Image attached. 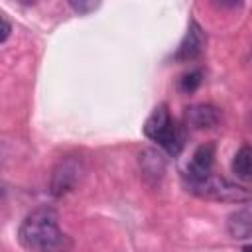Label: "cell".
Masks as SVG:
<instances>
[{
    "instance_id": "cell-4",
    "label": "cell",
    "mask_w": 252,
    "mask_h": 252,
    "mask_svg": "<svg viewBox=\"0 0 252 252\" xmlns=\"http://www.w3.org/2000/svg\"><path fill=\"white\" fill-rule=\"evenodd\" d=\"M81 171H83L81 159H77L75 156L63 158V159L53 167V173H51V181H49V191H51V195L61 197V195H65L67 191H71V189L75 187V183L79 181Z\"/></svg>"
},
{
    "instance_id": "cell-10",
    "label": "cell",
    "mask_w": 252,
    "mask_h": 252,
    "mask_svg": "<svg viewBox=\"0 0 252 252\" xmlns=\"http://www.w3.org/2000/svg\"><path fill=\"white\" fill-rule=\"evenodd\" d=\"M201 71H191V73H187V75H183L181 77V81H179V89L183 91V93H193V91H197V87L201 85Z\"/></svg>"
},
{
    "instance_id": "cell-6",
    "label": "cell",
    "mask_w": 252,
    "mask_h": 252,
    "mask_svg": "<svg viewBox=\"0 0 252 252\" xmlns=\"http://www.w3.org/2000/svg\"><path fill=\"white\" fill-rule=\"evenodd\" d=\"M203 47H205V33L201 30V26L195 20H191L189 22V28H187V33L181 39V43H179L173 59L175 61H191V59H195V57L201 55Z\"/></svg>"
},
{
    "instance_id": "cell-11",
    "label": "cell",
    "mask_w": 252,
    "mask_h": 252,
    "mask_svg": "<svg viewBox=\"0 0 252 252\" xmlns=\"http://www.w3.org/2000/svg\"><path fill=\"white\" fill-rule=\"evenodd\" d=\"M71 8L75 12H79V14H89V12L98 8V2H83V0H79V2H71Z\"/></svg>"
},
{
    "instance_id": "cell-5",
    "label": "cell",
    "mask_w": 252,
    "mask_h": 252,
    "mask_svg": "<svg viewBox=\"0 0 252 252\" xmlns=\"http://www.w3.org/2000/svg\"><path fill=\"white\" fill-rule=\"evenodd\" d=\"M213 161H215V144H203L195 150L191 161L187 163V169L183 173L185 183L205 179L213 173Z\"/></svg>"
},
{
    "instance_id": "cell-7",
    "label": "cell",
    "mask_w": 252,
    "mask_h": 252,
    "mask_svg": "<svg viewBox=\"0 0 252 252\" xmlns=\"http://www.w3.org/2000/svg\"><path fill=\"white\" fill-rule=\"evenodd\" d=\"M226 230L232 238L244 240L252 236V205L234 211L226 220Z\"/></svg>"
},
{
    "instance_id": "cell-12",
    "label": "cell",
    "mask_w": 252,
    "mask_h": 252,
    "mask_svg": "<svg viewBox=\"0 0 252 252\" xmlns=\"http://www.w3.org/2000/svg\"><path fill=\"white\" fill-rule=\"evenodd\" d=\"M10 32H12V26H10V22H8V18L2 14V35H0V41L4 43L6 39H8V35H10Z\"/></svg>"
},
{
    "instance_id": "cell-9",
    "label": "cell",
    "mask_w": 252,
    "mask_h": 252,
    "mask_svg": "<svg viewBox=\"0 0 252 252\" xmlns=\"http://www.w3.org/2000/svg\"><path fill=\"white\" fill-rule=\"evenodd\" d=\"M232 173L242 179V181H250L252 183V148L250 146H242L232 159Z\"/></svg>"
},
{
    "instance_id": "cell-1",
    "label": "cell",
    "mask_w": 252,
    "mask_h": 252,
    "mask_svg": "<svg viewBox=\"0 0 252 252\" xmlns=\"http://www.w3.org/2000/svg\"><path fill=\"white\" fill-rule=\"evenodd\" d=\"M20 244L30 252H71L73 240L59 228L55 209L43 205L26 215L18 228Z\"/></svg>"
},
{
    "instance_id": "cell-8",
    "label": "cell",
    "mask_w": 252,
    "mask_h": 252,
    "mask_svg": "<svg viewBox=\"0 0 252 252\" xmlns=\"http://www.w3.org/2000/svg\"><path fill=\"white\" fill-rule=\"evenodd\" d=\"M187 122L193 128H211L219 122V112L211 104H195L187 108Z\"/></svg>"
},
{
    "instance_id": "cell-3",
    "label": "cell",
    "mask_w": 252,
    "mask_h": 252,
    "mask_svg": "<svg viewBox=\"0 0 252 252\" xmlns=\"http://www.w3.org/2000/svg\"><path fill=\"white\" fill-rule=\"evenodd\" d=\"M187 191L203 197V199H215V201H228V203H242L250 199V193L242 189L240 185L230 183L224 177H219L215 173L207 175L205 179L185 183Z\"/></svg>"
},
{
    "instance_id": "cell-2",
    "label": "cell",
    "mask_w": 252,
    "mask_h": 252,
    "mask_svg": "<svg viewBox=\"0 0 252 252\" xmlns=\"http://www.w3.org/2000/svg\"><path fill=\"white\" fill-rule=\"evenodd\" d=\"M144 134L152 142L159 144L167 154L177 156L185 144L183 128L171 118L165 104H158L144 124Z\"/></svg>"
},
{
    "instance_id": "cell-13",
    "label": "cell",
    "mask_w": 252,
    "mask_h": 252,
    "mask_svg": "<svg viewBox=\"0 0 252 252\" xmlns=\"http://www.w3.org/2000/svg\"><path fill=\"white\" fill-rule=\"evenodd\" d=\"M242 252H252V244H248V246H244V248H242Z\"/></svg>"
}]
</instances>
